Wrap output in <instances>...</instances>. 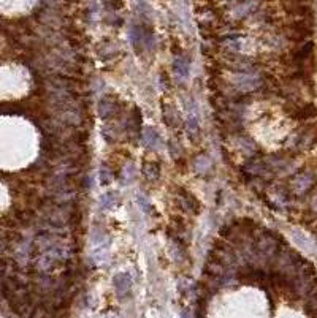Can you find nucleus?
<instances>
[{
    "label": "nucleus",
    "instance_id": "obj_1",
    "mask_svg": "<svg viewBox=\"0 0 317 318\" xmlns=\"http://www.w3.org/2000/svg\"><path fill=\"white\" fill-rule=\"evenodd\" d=\"M314 144H317V125H314V127H304L297 133L294 143L297 151H306V149L313 147Z\"/></svg>",
    "mask_w": 317,
    "mask_h": 318
},
{
    "label": "nucleus",
    "instance_id": "obj_2",
    "mask_svg": "<svg viewBox=\"0 0 317 318\" xmlns=\"http://www.w3.org/2000/svg\"><path fill=\"white\" fill-rule=\"evenodd\" d=\"M313 184H314L313 175L306 170H301V171L297 173L294 181H292V191H294L295 195H303L311 190Z\"/></svg>",
    "mask_w": 317,
    "mask_h": 318
},
{
    "label": "nucleus",
    "instance_id": "obj_3",
    "mask_svg": "<svg viewBox=\"0 0 317 318\" xmlns=\"http://www.w3.org/2000/svg\"><path fill=\"white\" fill-rule=\"evenodd\" d=\"M294 106V110L289 111V114L294 119H298V121H309L317 116V108L313 103H290Z\"/></svg>",
    "mask_w": 317,
    "mask_h": 318
},
{
    "label": "nucleus",
    "instance_id": "obj_4",
    "mask_svg": "<svg viewBox=\"0 0 317 318\" xmlns=\"http://www.w3.org/2000/svg\"><path fill=\"white\" fill-rule=\"evenodd\" d=\"M117 101L113 95H105L103 98L100 100V105H99V114L103 119H110L113 116H116L117 112Z\"/></svg>",
    "mask_w": 317,
    "mask_h": 318
},
{
    "label": "nucleus",
    "instance_id": "obj_5",
    "mask_svg": "<svg viewBox=\"0 0 317 318\" xmlns=\"http://www.w3.org/2000/svg\"><path fill=\"white\" fill-rule=\"evenodd\" d=\"M178 198H179V203H181V207L184 209V211L192 212V214H197V212L200 211L199 201H197L190 193H187L186 190H179Z\"/></svg>",
    "mask_w": 317,
    "mask_h": 318
},
{
    "label": "nucleus",
    "instance_id": "obj_6",
    "mask_svg": "<svg viewBox=\"0 0 317 318\" xmlns=\"http://www.w3.org/2000/svg\"><path fill=\"white\" fill-rule=\"evenodd\" d=\"M115 286H116V291H117L119 298L127 295V293L130 291V275L125 274V272L115 275Z\"/></svg>",
    "mask_w": 317,
    "mask_h": 318
},
{
    "label": "nucleus",
    "instance_id": "obj_7",
    "mask_svg": "<svg viewBox=\"0 0 317 318\" xmlns=\"http://www.w3.org/2000/svg\"><path fill=\"white\" fill-rule=\"evenodd\" d=\"M143 144L149 149H159L160 146V138L157 135V131L154 128H146L143 131Z\"/></svg>",
    "mask_w": 317,
    "mask_h": 318
},
{
    "label": "nucleus",
    "instance_id": "obj_8",
    "mask_svg": "<svg viewBox=\"0 0 317 318\" xmlns=\"http://www.w3.org/2000/svg\"><path fill=\"white\" fill-rule=\"evenodd\" d=\"M143 175L149 181H155L160 176V166L157 163H152V161L151 163H145L143 165Z\"/></svg>",
    "mask_w": 317,
    "mask_h": 318
},
{
    "label": "nucleus",
    "instance_id": "obj_9",
    "mask_svg": "<svg viewBox=\"0 0 317 318\" xmlns=\"http://www.w3.org/2000/svg\"><path fill=\"white\" fill-rule=\"evenodd\" d=\"M175 71L179 78H187L189 75V61L186 57L179 56L175 61Z\"/></svg>",
    "mask_w": 317,
    "mask_h": 318
},
{
    "label": "nucleus",
    "instance_id": "obj_10",
    "mask_svg": "<svg viewBox=\"0 0 317 318\" xmlns=\"http://www.w3.org/2000/svg\"><path fill=\"white\" fill-rule=\"evenodd\" d=\"M194 168L197 173H206L209 168H211V160L205 155H199L195 160H194Z\"/></svg>",
    "mask_w": 317,
    "mask_h": 318
},
{
    "label": "nucleus",
    "instance_id": "obj_11",
    "mask_svg": "<svg viewBox=\"0 0 317 318\" xmlns=\"http://www.w3.org/2000/svg\"><path fill=\"white\" fill-rule=\"evenodd\" d=\"M179 117H178V112L173 110V108L170 106H164V122L167 125H170V127H175V125L178 124Z\"/></svg>",
    "mask_w": 317,
    "mask_h": 318
},
{
    "label": "nucleus",
    "instance_id": "obj_12",
    "mask_svg": "<svg viewBox=\"0 0 317 318\" xmlns=\"http://www.w3.org/2000/svg\"><path fill=\"white\" fill-rule=\"evenodd\" d=\"M100 176H101V184H108V182H111V181H113V173H111V171H110L106 166L101 168Z\"/></svg>",
    "mask_w": 317,
    "mask_h": 318
}]
</instances>
